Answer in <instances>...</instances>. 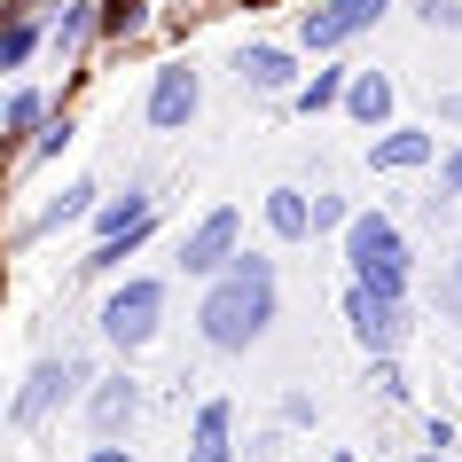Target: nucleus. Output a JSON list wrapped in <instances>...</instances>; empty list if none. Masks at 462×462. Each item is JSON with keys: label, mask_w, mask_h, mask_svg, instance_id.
<instances>
[{"label": "nucleus", "mask_w": 462, "mask_h": 462, "mask_svg": "<svg viewBox=\"0 0 462 462\" xmlns=\"http://www.w3.org/2000/svg\"><path fill=\"white\" fill-rule=\"evenodd\" d=\"M345 87H353V79H345V71H314V79H306V87H298V110L314 118V110H329V102H337Z\"/></svg>", "instance_id": "dca6fc26"}, {"label": "nucleus", "mask_w": 462, "mask_h": 462, "mask_svg": "<svg viewBox=\"0 0 462 462\" xmlns=\"http://www.w3.org/2000/svg\"><path fill=\"white\" fill-rule=\"evenodd\" d=\"M345 110L361 125H384L392 118V79L384 71H353V87H345Z\"/></svg>", "instance_id": "f8f14e48"}, {"label": "nucleus", "mask_w": 462, "mask_h": 462, "mask_svg": "<svg viewBox=\"0 0 462 462\" xmlns=\"http://www.w3.org/2000/svg\"><path fill=\"white\" fill-rule=\"evenodd\" d=\"M345 321H353V337L368 345V361H392V353L408 345V306H400V298H376L368 282L345 291Z\"/></svg>", "instance_id": "20e7f679"}, {"label": "nucleus", "mask_w": 462, "mask_h": 462, "mask_svg": "<svg viewBox=\"0 0 462 462\" xmlns=\"http://www.w3.org/2000/svg\"><path fill=\"white\" fill-rule=\"evenodd\" d=\"M368 384L384 392V400H400V392H408V384H400V368H392V361H376V368H368Z\"/></svg>", "instance_id": "b1692460"}, {"label": "nucleus", "mask_w": 462, "mask_h": 462, "mask_svg": "<svg viewBox=\"0 0 462 462\" xmlns=\"http://www.w3.org/2000/svg\"><path fill=\"white\" fill-rule=\"evenodd\" d=\"M345 259H353V282H368L376 298L408 291V236H400V219L353 212V227H345Z\"/></svg>", "instance_id": "f03ea898"}, {"label": "nucleus", "mask_w": 462, "mask_h": 462, "mask_svg": "<svg viewBox=\"0 0 462 462\" xmlns=\"http://www.w3.org/2000/svg\"><path fill=\"white\" fill-rule=\"evenodd\" d=\"M95 32V16H87V0H71L63 16H55V55H79V40Z\"/></svg>", "instance_id": "a211bd4d"}, {"label": "nucleus", "mask_w": 462, "mask_h": 462, "mask_svg": "<svg viewBox=\"0 0 462 462\" xmlns=\"http://www.w3.org/2000/svg\"><path fill=\"white\" fill-rule=\"evenodd\" d=\"M79 376H87V361H40L24 376V392H16V408H8V423H16V431H32V423H40V415L55 408V400H63V392L79 384Z\"/></svg>", "instance_id": "0eeeda50"}, {"label": "nucleus", "mask_w": 462, "mask_h": 462, "mask_svg": "<svg viewBox=\"0 0 462 462\" xmlns=\"http://www.w3.org/2000/svg\"><path fill=\"white\" fill-rule=\"evenodd\" d=\"M431 157V134H384V142H368V165H384V172H408V165H423Z\"/></svg>", "instance_id": "ddd939ff"}, {"label": "nucleus", "mask_w": 462, "mask_h": 462, "mask_svg": "<svg viewBox=\"0 0 462 462\" xmlns=\"http://www.w3.org/2000/svg\"><path fill=\"white\" fill-rule=\"evenodd\" d=\"M423 462H447V455H423Z\"/></svg>", "instance_id": "cd10ccee"}, {"label": "nucleus", "mask_w": 462, "mask_h": 462, "mask_svg": "<svg viewBox=\"0 0 462 462\" xmlns=\"http://www.w3.org/2000/svg\"><path fill=\"white\" fill-rule=\"evenodd\" d=\"M87 462H134V455H125V447H95Z\"/></svg>", "instance_id": "bb28decb"}, {"label": "nucleus", "mask_w": 462, "mask_h": 462, "mask_svg": "<svg viewBox=\"0 0 462 462\" xmlns=\"http://www.w3.org/2000/svg\"><path fill=\"white\" fill-rule=\"evenodd\" d=\"M87 196H95V189H87V180H79V189H63V196H55V204H48V212H40V219H32V227H24V236H40V227H63V219H87Z\"/></svg>", "instance_id": "f3484780"}, {"label": "nucleus", "mask_w": 462, "mask_h": 462, "mask_svg": "<svg viewBox=\"0 0 462 462\" xmlns=\"http://www.w3.org/2000/svg\"><path fill=\"white\" fill-rule=\"evenodd\" d=\"M63 142H71V118H55L48 134H40V142H32V157H55V149H63Z\"/></svg>", "instance_id": "5701e85b"}, {"label": "nucleus", "mask_w": 462, "mask_h": 462, "mask_svg": "<svg viewBox=\"0 0 462 462\" xmlns=\"http://www.w3.org/2000/svg\"><path fill=\"white\" fill-rule=\"evenodd\" d=\"M423 24H462V8L455 0H423Z\"/></svg>", "instance_id": "393cba45"}, {"label": "nucleus", "mask_w": 462, "mask_h": 462, "mask_svg": "<svg viewBox=\"0 0 462 462\" xmlns=\"http://www.w3.org/2000/svg\"><path fill=\"white\" fill-rule=\"evenodd\" d=\"M321 227H353V219H345V204H337V196H314V236H321Z\"/></svg>", "instance_id": "4be33fe9"}, {"label": "nucleus", "mask_w": 462, "mask_h": 462, "mask_svg": "<svg viewBox=\"0 0 462 462\" xmlns=\"http://www.w3.org/2000/svg\"><path fill=\"white\" fill-rule=\"evenodd\" d=\"M337 462H353V455H337Z\"/></svg>", "instance_id": "c85d7f7f"}, {"label": "nucleus", "mask_w": 462, "mask_h": 462, "mask_svg": "<svg viewBox=\"0 0 462 462\" xmlns=\"http://www.w3.org/2000/svg\"><path fill=\"white\" fill-rule=\"evenodd\" d=\"M142 24V0H110V8H102V32H134Z\"/></svg>", "instance_id": "412c9836"}, {"label": "nucleus", "mask_w": 462, "mask_h": 462, "mask_svg": "<svg viewBox=\"0 0 462 462\" xmlns=\"http://www.w3.org/2000/svg\"><path fill=\"white\" fill-rule=\"evenodd\" d=\"M40 118H48V102L32 95V87H24V95H16V102H8V134H32V125H40Z\"/></svg>", "instance_id": "aec40b11"}, {"label": "nucleus", "mask_w": 462, "mask_h": 462, "mask_svg": "<svg viewBox=\"0 0 462 462\" xmlns=\"http://www.w3.org/2000/svg\"><path fill=\"white\" fill-rule=\"evenodd\" d=\"M196 102H204V79H196L189 63H172V71H157V87H149V125H157V134H180V125L196 118Z\"/></svg>", "instance_id": "6e6552de"}, {"label": "nucleus", "mask_w": 462, "mask_h": 462, "mask_svg": "<svg viewBox=\"0 0 462 462\" xmlns=\"http://www.w3.org/2000/svg\"><path fill=\"white\" fill-rule=\"evenodd\" d=\"M40 48V24H32V16H16V24H8V48H0V63H8V71H24V55Z\"/></svg>", "instance_id": "6ab92c4d"}, {"label": "nucleus", "mask_w": 462, "mask_h": 462, "mask_svg": "<svg viewBox=\"0 0 462 462\" xmlns=\"http://www.w3.org/2000/svg\"><path fill=\"white\" fill-rule=\"evenodd\" d=\"M227 431H236V408H227V400H204V408H196V431H189V462H236Z\"/></svg>", "instance_id": "9d476101"}, {"label": "nucleus", "mask_w": 462, "mask_h": 462, "mask_svg": "<svg viewBox=\"0 0 462 462\" xmlns=\"http://www.w3.org/2000/svg\"><path fill=\"white\" fill-rule=\"evenodd\" d=\"M439 180H447V196H462V149L447 157V165H439Z\"/></svg>", "instance_id": "a878e982"}, {"label": "nucleus", "mask_w": 462, "mask_h": 462, "mask_svg": "<svg viewBox=\"0 0 462 462\" xmlns=\"http://www.w3.org/2000/svg\"><path fill=\"white\" fill-rule=\"evenodd\" d=\"M439 321H455V329H462V244L455 251H447V267H439Z\"/></svg>", "instance_id": "2eb2a0df"}, {"label": "nucleus", "mask_w": 462, "mask_h": 462, "mask_svg": "<svg viewBox=\"0 0 462 462\" xmlns=\"http://www.w3.org/2000/svg\"><path fill=\"white\" fill-rule=\"evenodd\" d=\"M196 321H204V345L212 353H251V345L267 337V321H274V259H236L204 291V314Z\"/></svg>", "instance_id": "f257e3e1"}, {"label": "nucleus", "mask_w": 462, "mask_h": 462, "mask_svg": "<svg viewBox=\"0 0 462 462\" xmlns=\"http://www.w3.org/2000/svg\"><path fill=\"white\" fill-rule=\"evenodd\" d=\"M236 227H244V219L227 212V204H219V212H204L189 236H180V267H189V274H212V282H219V274L236 267Z\"/></svg>", "instance_id": "423d86ee"}, {"label": "nucleus", "mask_w": 462, "mask_h": 462, "mask_svg": "<svg viewBox=\"0 0 462 462\" xmlns=\"http://www.w3.org/2000/svg\"><path fill=\"white\" fill-rule=\"evenodd\" d=\"M87 415H95V439L110 447L118 431H134V415H142V384H134V376H110V384H95Z\"/></svg>", "instance_id": "1a4fd4ad"}, {"label": "nucleus", "mask_w": 462, "mask_h": 462, "mask_svg": "<svg viewBox=\"0 0 462 462\" xmlns=\"http://www.w3.org/2000/svg\"><path fill=\"white\" fill-rule=\"evenodd\" d=\"M157 321H165V282L134 274V282H125V291H110V306H102V337L134 353V345L157 337Z\"/></svg>", "instance_id": "7ed1b4c3"}, {"label": "nucleus", "mask_w": 462, "mask_h": 462, "mask_svg": "<svg viewBox=\"0 0 462 462\" xmlns=\"http://www.w3.org/2000/svg\"><path fill=\"white\" fill-rule=\"evenodd\" d=\"M267 227L282 236V244H298V236H314V204H306L298 189H274L267 196Z\"/></svg>", "instance_id": "4468645a"}, {"label": "nucleus", "mask_w": 462, "mask_h": 462, "mask_svg": "<svg viewBox=\"0 0 462 462\" xmlns=\"http://www.w3.org/2000/svg\"><path fill=\"white\" fill-rule=\"evenodd\" d=\"M236 71H244V87H259V95H291V55L282 48H244L236 55Z\"/></svg>", "instance_id": "9b49d317"}, {"label": "nucleus", "mask_w": 462, "mask_h": 462, "mask_svg": "<svg viewBox=\"0 0 462 462\" xmlns=\"http://www.w3.org/2000/svg\"><path fill=\"white\" fill-rule=\"evenodd\" d=\"M384 8L392 0H329V8H306V16H298V40L314 55H329V48H345V40H361Z\"/></svg>", "instance_id": "39448f33"}]
</instances>
